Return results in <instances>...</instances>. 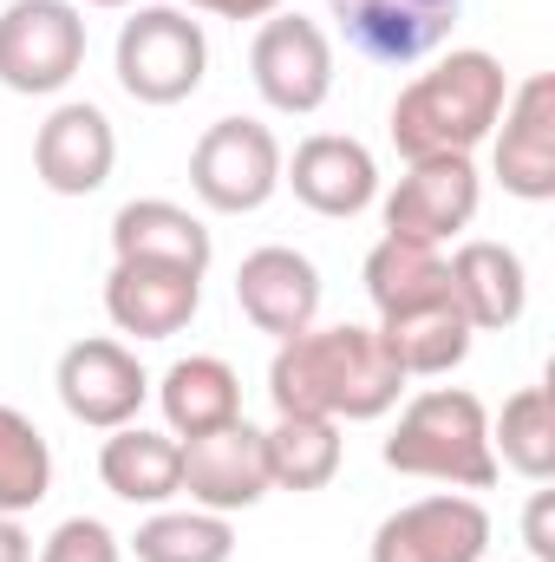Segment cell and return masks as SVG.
<instances>
[{
  "instance_id": "6da1fadb",
  "label": "cell",
  "mask_w": 555,
  "mask_h": 562,
  "mask_svg": "<svg viewBox=\"0 0 555 562\" xmlns=\"http://www.w3.org/2000/svg\"><path fill=\"white\" fill-rule=\"evenodd\" d=\"M406 393V373L386 360L373 327H307L294 340H275L269 360V400L275 413H307V419H386Z\"/></svg>"
},
{
  "instance_id": "7a4b0ae2",
  "label": "cell",
  "mask_w": 555,
  "mask_h": 562,
  "mask_svg": "<svg viewBox=\"0 0 555 562\" xmlns=\"http://www.w3.org/2000/svg\"><path fill=\"white\" fill-rule=\"evenodd\" d=\"M503 105H510L503 59L484 53V46H457L393 99V150L406 164H418V157H471L497 132Z\"/></svg>"
},
{
  "instance_id": "3957f363",
  "label": "cell",
  "mask_w": 555,
  "mask_h": 562,
  "mask_svg": "<svg viewBox=\"0 0 555 562\" xmlns=\"http://www.w3.org/2000/svg\"><path fill=\"white\" fill-rule=\"evenodd\" d=\"M380 458L399 477H431L451 491H490L503 471L490 451V413L464 386H424L418 400H406Z\"/></svg>"
},
{
  "instance_id": "277c9868",
  "label": "cell",
  "mask_w": 555,
  "mask_h": 562,
  "mask_svg": "<svg viewBox=\"0 0 555 562\" xmlns=\"http://www.w3.org/2000/svg\"><path fill=\"white\" fill-rule=\"evenodd\" d=\"M112 66H118V86L138 105H183L203 86V72H209L203 20H190L183 7H138L118 26Z\"/></svg>"
},
{
  "instance_id": "5b68a950",
  "label": "cell",
  "mask_w": 555,
  "mask_h": 562,
  "mask_svg": "<svg viewBox=\"0 0 555 562\" xmlns=\"http://www.w3.org/2000/svg\"><path fill=\"white\" fill-rule=\"evenodd\" d=\"M86 66V13L72 0H13L0 7V86L20 99L66 92Z\"/></svg>"
},
{
  "instance_id": "8992f818",
  "label": "cell",
  "mask_w": 555,
  "mask_h": 562,
  "mask_svg": "<svg viewBox=\"0 0 555 562\" xmlns=\"http://www.w3.org/2000/svg\"><path fill=\"white\" fill-rule=\"evenodd\" d=\"M281 138L256 119H216L190 150V190L216 216H256L281 190Z\"/></svg>"
},
{
  "instance_id": "52a82bcc",
  "label": "cell",
  "mask_w": 555,
  "mask_h": 562,
  "mask_svg": "<svg viewBox=\"0 0 555 562\" xmlns=\"http://www.w3.org/2000/svg\"><path fill=\"white\" fill-rule=\"evenodd\" d=\"M249 79L269 112L307 119L333 99V40L307 13H269L249 40Z\"/></svg>"
},
{
  "instance_id": "ba28073f",
  "label": "cell",
  "mask_w": 555,
  "mask_h": 562,
  "mask_svg": "<svg viewBox=\"0 0 555 562\" xmlns=\"http://www.w3.org/2000/svg\"><path fill=\"white\" fill-rule=\"evenodd\" d=\"M477 203H484V177L471 157H418L386 190V236L438 249L477 223Z\"/></svg>"
},
{
  "instance_id": "9c48e42d",
  "label": "cell",
  "mask_w": 555,
  "mask_h": 562,
  "mask_svg": "<svg viewBox=\"0 0 555 562\" xmlns=\"http://www.w3.org/2000/svg\"><path fill=\"white\" fill-rule=\"evenodd\" d=\"M53 386H59V406L79 425H92V431L138 425L144 400H150V373L138 367V353H132L125 340H105V334L72 340V347L59 353Z\"/></svg>"
},
{
  "instance_id": "30bf717a",
  "label": "cell",
  "mask_w": 555,
  "mask_h": 562,
  "mask_svg": "<svg viewBox=\"0 0 555 562\" xmlns=\"http://www.w3.org/2000/svg\"><path fill=\"white\" fill-rule=\"evenodd\" d=\"M484 550H490V510L471 491L399 504L373 530V562H484Z\"/></svg>"
},
{
  "instance_id": "8fae6325",
  "label": "cell",
  "mask_w": 555,
  "mask_h": 562,
  "mask_svg": "<svg viewBox=\"0 0 555 562\" xmlns=\"http://www.w3.org/2000/svg\"><path fill=\"white\" fill-rule=\"evenodd\" d=\"M327 13L340 20L347 46L360 59H373V66H418V59H431L451 40L464 0H327Z\"/></svg>"
},
{
  "instance_id": "7c38bea8",
  "label": "cell",
  "mask_w": 555,
  "mask_h": 562,
  "mask_svg": "<svg viewBox=\"0 0 555 562\" xmlns=\"http://www.w3.org/2000/svg\"><path fill=\"white\" fill-rule=\"evenodd\" d=\"M281 183L294 190V203H307L314 216H360L380 203V164L373 150L347 132H314L294 144V157H281Z\"/></svg>"
},
{
  "instance_id": "4fadbf2b",
  "label": "cell",
  "mask_w": 555,
  "mask_h": 562,
  "mask_svg": "<svg viewBox=\"0 0 555 562\" xmlns=\"http://www.w3.org/2000/svg\"><path fill=\"white\" fill-rule=\"evenodd\" d=\"M497 183L523 203H550L555 196V79L530 72L523 86H510V105L497 119Z\"/></svg>"
},
{
  "instance_id": "5bb4252c",
  "label": "cell",
  "mask_w": 555,
  "mask_h": 562,
  "mask_svg": "<svg viewBox=\"0 0 555 562\" xmlns=\"http://www.w3.org/2000/svg\"><path fill=\"white\" fill-rule=\"evenodd\" d=\"M183 491H190L196 510H216V517L256 510V504L269 497L262 431L249 419H236V425H223V431L183 438Z\"/></svg>"
},
{
  "instance_id": "9a60e30c",
  "label": "cell",
  "mask_w": 555,
  "mask_h": 562,
  "mask_svg": "<svg viewBox=\"0 0 555 562\" xmlns=\"http://www.w3.org/2000/svg\"><path fill=\"white\" fill-rule=\"evenodd\" d=\"M112 164H118V132H112V119L92 99L59 105L33 132V177L53 196H92V190H105Z\"/></svg>"
},
{
  "instance_id": "2e32d148",
  "label": "cell",
  "mask_w": 555,
  "mask_h": 562,
  "mask_svg": "<svg viewBox=\"0 0 555 562\" xmlns=\"http://www.w3.org/2000/svg\"><path fill=\"white\" fill-rule=\"evenodd\" d=\"M236 307L249 314L256 334H275V340H294L320 321V269L287 249V243H269L256 256H242L236 269Z\"/></svg>"
},
{
  "instance_id": "e0dca14e",
  "label": "cell",
  "mask_w": 555,
  "mask_h": 562,
  "mask_svg": "<svg viewBox=\"0 0 555 562\" xmlns=\"http://www.w3.org/2000/svg\"><path fill=\"white\" fill-rule=\"evenodd\" d=\"M203 307V276L170 269V262H112L105 276V314L132 340H170L196 321Z\"/></svg>"
},
{
  "instance_id": "ac0fdd59",
  "label": "cell",
  "mask_w": 555,
  "mask_h": 562,
  "mask_svg": "<svg viewBox=\"0 0 555 562\" xmlns=\"http://www.w3.org/2000/svg\"><path fill=\"white\" fill-rule=\"evenodd\" d=\"M444 276H451V301L471 321V334H503L530 307V269H523V256L510 243L471 236V243H457V256L444 262Z\"/></svg>"
},
{
  "instance_id": "d6986e66",
  "label": "cell",
  "mask_w": 555,
  "mask_h": 562,
  "mask_svg": "<svg viewBox=\"0 0 555 562\" xmlns=\"http://www.w3.org/2000/svg\"><path fill=\"white\" fill-rule=\"evenodd\" d=\"M112 256L118 262H170V269H190V276H209V229L203 216H190L183 203H163V196H138L112 216Z\"/></svg>"
},
{
  "instance_id": "ffe728a7",
  "label": "cell",
  "mask_w": 555,
  "mask_h": 562,
  "mask_svg": "<svg viewBox=\"0 0 555 562\" xmlns=\"http://www.w3.org/2000/svg\"><path fill=\"white\" fill-rule=\"evenodd\" d=\"M99 477L118 504H170L183 491V438L170 431H150V425H118L105 445H99Z\"/></svg>"
},
{
  "instance_id": "44dd1931",
  "label": "cell",
  "mask_w": 555,
  "mask_h": 562,
  "mask_svg": "<svg viewBox=\"0 0 555 562\" xmlns=\"http://www.w3.org/2000/svg\"><path fill=\"white\" fill-rule=\"evenodd\" d=\"M157 406H163L170 438H203V431H223V425L242 419V380L229 360L190 353L157 380Z\"/></svg>"
},
{
  "instance_id": "7402d4cb",
  "label": "cell",
  "mask_w": 555,
  "mask_h": 562,
  "mask_svg": "<svg viewBox=\"0 0 555 562\" xmlns=\"http://www.w3.org/2000/svg\"><path fill=\"white\" fill-rule=\"evenodd\" d=\"M380 347H386V360L406 373V380H444L451 367H464V353H471V321L457 314V301H424L412 314H386L380 327Z\"/></svg>"
},
{
  "instance_id": "603a6c76",
  "label": "cell",
  "mask_w": 555,
  "mask_h": 562,
  "mask_svg": "<svg viewBox=\"0 0 555 562\" xmlns=\"http://www.w3.org/2000/svg\"><path fill=\"white\" fill-rule=\"evenodd\" d=\"M340 425L307 419V413H275L262 431V458H269V491H327L340 477Z\"/></svg>"
},
{
  "instance_id": "cb8c5ba5",
  "label": "cell",
  "mask_w": 555,
  "mask_h": 562,
  "mask_svg": "<svg viewBox=\"0 0 555 562\" xmlns=\"http://www.w3.org/2000/svg\"><path fill=\"white\" fill-rule=\"evenodd\" d=\"M366 301L373 314H412L424 301H451V276H444V256L406 243V236H380L373 256H366Z\"/></svg>"
},
{
  "instance_id": "d4e9b609",
  "label": "cell",
  "mask_w": 555,
  "mask_h": 562,
  "mask_svg": "<svg viewBox=\"0 0 555 562\" xmlns=\"http://www.w3.org/2000/svg\"><path fill=\"white\" fill-rule=\"evenodd\" d=\"M490 451H497V464H510L517 477L550 484L555 477V406H550V386H523V393L503 400V413L490 419Z\"/></svg>"
},
{
  "instance_id": "484cf974",
  "label": "cell",
  "mask_w": 555,
  "mask_h": 562,
  "mask_svg": "<svg viewBox=\"0 0 555 562\" xmlns=\"http://www.w3.org/2000/svg\"><path fill=\"white\" fill-rule=\"evenodd\" d=\"M53 497V445L20 406H0V517H26Z\"/></svg>"
},
{
  "instance_id": "4316f807",
  "label": "cell",
  "mask_w": 555,
  "mask_h": 562,
  "mask_svg": "<svg viewBox=\"0 0 555 562\" xmlns=\"http://www.w3.org/2000/svg\"><path fill=\"white\" fill-rule=\"evenodd\" d=\"M138 562H229L236 557V524L216 510H157L132 537Z\"/></svg>"
},
{
  "instance_id": "83f0119b",
  "label": "cell",
  "mask_w": 555,
  "mask_h": 562,
  "mask_svg": "<svg viewBox=\"0 0 555 562\" xmlns=\"http://www.w3.org/2000/svg\"><path fill=\"white\" fill-rule=\"evenodd\" d=\"M39 562H125L118 537L99 524V517H66L46 543H39Z\"/></svg>"
},
{
  "instance_id": "f1b7e54d",
  "label": "cell",
  "mask_w": 555,
  "mask_h": 562,
  "mask_svg": "<svg viewBox=\"0 0 555 562\" xmlns=\"http://www.w3.org/2000/svg\"><path fill=\"white\" fill-rule=\"evenodd\" d=\"M523 543L530 562H555V491H536L530 510H523Z\"/></svg>"
},
{
  "instance_id": "f546056e",
  "label": "cell",
  "mask_w": 555,
  "mask_h": 562,
  "mask_svg": "<svg viewBox=\"0 0 555 562\" xmlns=\"http://www.w3.org/2000/svg\"><path fill=\"white\" fill-rule=\"evenodd\" d=\"M190 7H203L216 20H269V13H281V0H190Z\"/></svg>"
},
{
  "instance_id": "4dcf8cb0",
  "label": "cell",
  "mask_w": 555,
  "mask_h": 562,
  "mask_svg": "<svg viewBox=\"0 0 555 562\" xmlns=\"http://www.w3.org/2000/svg\"><path fill=\"white\" fill-rule=\"evenodd\" d=\"M0 562H33V537L20 530V517H0Z\"/></svg>"
},
{
  "instance_id": "1f68e13d",
  "label": "cell",
  "mask_w": 555,
  "mask_h": 562,
  "mask_svg": "<svg viewBox=\"0 0 555 562\" xmlns=\"http://www.w3.org/2000/svg\"><path fill=\"white\" fill-rule=\"evenodd\" d=\"M86 7H132V0H86Z\"/></svg>"
}]
</instances>
